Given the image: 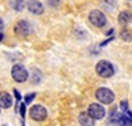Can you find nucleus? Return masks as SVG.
<instances>
[{"label": "nucleus", "instance_id": "obj_16", "mask_svg": "<svg viewBox=\"0 0 132 126\" xmlns=\"http://www.w3.org/2000/svg\"><path fill=\"white\" fill-rule=\"evenodd\" d=\"M32 74H33L32 81H33V83H38V81L41 80V74H40V71H38V70H33Z\"/></svg>", "mask_w": 132, "mask_h": 126}, {"label": "nucleus", "instance_id": "obj_17", "mask_svg": "<svg viewBox=\"0 0 132 126\" xmlns=\"http://www.w3.org/2000/svg\"><path fill=\"white\" fill-rule=\"evenodd\" d=\"M36 97V93H30V94H27V96H25V104H29V102H32L33 101V99H35Z\"/></svg>", "mask_w": 132, "mask_h": 126}, {"label": "nucleus", "instance_id": "obj_23", "mask_svg": "<svg viewBox=\"0 0 132 126\" xmlns=\"http://www.w3.org/2000/svg\"><path fill=\"white\" fill-rule=\"evenodd\" d=\"M3 126H8V125H3Z\"/></svg>", "mask_w": 132, "mask_h": 126}, {"label": "nucleus", "instance_id": "obj_9", "mask_svg": "<svg viewBox=\"0 0 132 126\" xmlns=\"http://www.w3.org/2000/svg\"><path fill=\"white\" fill-rule=\"evenodd\" d=\"M27 5H28L29 12H32L33 15H41V13H44V5H42V3L38 2V0H29Z\"/></svg>", "mask_w": 132, "mask_h": 126}, {"label": "nucleus", "instance_id": "obj_2", "mask_svg": "<svg viewBox=\"0 0 132 126\" xmlns=\"http://www.w3.org/2000/svg\"><path fill=\"white\" fill-rule=\"evenodd\" d=\"M110 122L115 123L118 126H132V118H129L124 113H119V112H112L111 113Z\"/></svg>", "mask_w": 132, "mask_h": 126}, {"label": "nucleus", "instance_id": "obj_15", "mask_svg": "<svg viewBox=\"0 0 132 126\" xmlns=\"http://www.w3.org/2000/svg\"><path fill=\"white\" fill-rule=\"evenodd\" d=\"M120 109H122V112H123L126 116H128L129 118H132V112L129 110V108H128V102H127L126 100H123L122 102H120Z\"/></svg>", "mask_w": 132, "mask_h": 126}, {"label": "nucleus", "instance_id": "obj_14", "mask_svg": "<svg viewBox=\"0 0 132 126\" xmlns=\"http://www.w3.org/2000/svg\"><path fill=\"white\" fill-rule=\"evenodd\" d=\"M120 38H122L123 41H127V42H131L132 41V29H123L122 33H120Z\"/></svg>", "mask_w": 132, "mask_h": 126}, {"label": "nucleus", "instance_id": "obj_5", "mask_svg": "<svg viewBox=\"0 0 132 126\" xmlns=\"http://www.w3.org/2000/svg\"><path fill=\"white\" fill-rule=\"evenodd\" d=\"M95 96H96V99L101 101V102H103V104H111L112 101H114V99H115V94H114V92L110 89V88H99L96 92H95Z\"/></svg>", "mask_w": 132, "mask_h": 126}, {"label": "nucleus", "instance_id": "obj_1", "mask_svg": "<svg viewBox=\"0 0 132 126\" xmlns=\"http://www.w3.org/2000/svg\"><path fill=\"white\" fill-rule=\"evenodd\" d=\"M95 71L99 76H102V78H111L114 75V66L110 63L108 60H101V62H98V65L95 67Z\"/></svg>", "mask_w": 132, "mask_h": 126}, {"label": "nucleus", "instance_id": "obj_13", "mask_svg": "<svg viewBox=\"0 0 132 126\" xmlns=\"http://www.w3.org/2000/svg\"><path fill=\"white\" fill-rule=\"evenodd\" d=\"M9 5L12 9L20 12V10H23L24 7H25V0H9Z\"/></svg>", "mask_w": 132, "mask_h": 126}, {"label": "nucleus", "instance_id": "obj_20", "mask_svg": "<svg viewBox=\"0 0 132 126\" xmlns=\"http://www.w3.org/2000/svg\"><path fill=\"white\" fill-rule=\"evenodd\" d=\"M13 93H15V97H16V100L20 102V100H21V94H20V92H19L17 89H13Z\"/></svg>", "mask_w": 132, "mask_h": 126}, {"label": "nucleus", "instance_id": "obj_8", "mask_svg": "<svg viewBox=\"0 0 132 126\" xmlns=\"http://www.w3.org/2000/svg\"><path fill=\"white\" fill-rule=\"evenodd\" d=\"M15 32H16V34H19V36L27 37L33 32V28H32V25L28 23V21L21 20L15 25Z\"/></svg>", "mask_w": 132, "mask_h": 126}, {"label": "nucleus", "instance_id": "obj_3", "mask_svg": "<svg viewBox=\"0 0 132 126\" xmlns=\"http://www.w3.org/2000/svg\"><path fill=\"white\" fill-rule=\"evenodd\" d=\"M89 20H90V23L96 26V28H103L107 23V20H106V16L103 12H101L99 9H94L90 12L89 15Z\"/></svg>", "mask_w": 132, "mask_h": 126}, {"label": "nucleus", "instance_id": "obj_10", "mask_svg": "<svg viewBox=\"0 0 132 126\" xmlns=\"http://www.w3.org/2000/svg\"><path fill=\"white\" fill-rule=\"evenodd\" d=\"M12 97H11V94L8 92H0V108L3 109H8L12 107Z\"/></svg>", "mask_w": 132, "mask_h": 126}, {"label": "nucleus", "instance_id": "obj_6", "mask_svg": "<svg viewBox=\"0 0 132 126\" xmlns=\"http://www.w3.org/2000/svg\"><path fill=\"white\" fill-rule=\"evenodd\" d=\"M87 113H89L94 120H102L106 116V110L103 108V105L96 104V102L89 105V110H87Z\"/></svg>", "mask_w": 132, "mask_h": 126}, {"label": "nucleus", "instance_id": "obj_7", "mask_svg": "<svg viewBox=\"0 0 132 126\" xmlns=\"http://www.w3.org/2000/svg\"><path fill=\"white\" fill-rule=\"evenodd\" d=\"M29 114L35 121H44L48 116V112L42 105H33L29 110Z\"/></svg>", "mask_w": 132, "mask_h": 126}, {"label": "nucleus", "instance_id": "obj_21", "mask_svg": "<svg viewBox=\"0 0 132 126\" xmlns=\"http://www.w3.org/2000/svg\"><path fill=\"white\" fill-rule=\"evenodd\" d=\"M3 28H4V21H3V18L0 17V32L3 30Z\"/></svg>", "mask_w": 132, "mask_h": 126}, {"label": "nucleus", "instance_id": "obj_18", "mask_svg": "<svg viewBox=\"0 0 132 126\" xmlns=\"http://www.w3.org/2000/svg\"><path fill=\"white\" fill-rule=\"evenodd\" d=\"M46 2H48V4L50 7H58L60 3H61V0H46Z\"/></svg>", "mask_w": 132, "mask_h": 126}, {"label": "nucleus", "instance_id": "obj_12", "mask_svg": "<svg viewBox=\"0 0 132 126\" xmlns=\"http://www.w3.org/2000/svg\"><path fill=\"white\" fill-rule=\"evenodd\" d=\"M118 20L120 24H129L132 23V13L128 12V10H123V12H120L119 16H118Z\"/></svg>", "mask_w": 132, "mask_h": 126}, {"label": "nucleus", "instance_id": "obj_4", "mask_svg": "<svg viewBox=\"0 0 132 126\" xmlns=\"http://www.w3.org/2000/svg\"><path fill=\"white\" fill-rule=\"evenodd\" d=\"M11 74H12V78L17 81V83H24L27 81L28 79V71L27 68L23 66V65H15L12 67V71H11Z\"/></svg>", "mask_w": 132, "mask_h": 126}, {"label": "nucleus", "instance_id": "obj_22", "mask_svg": "<svg viewBox=\"0 0 132 126\" xmlns=\"http://www.w3.org/2000/svg\"><path fill=\"white\" fill-rule=\"evenodd\" d=\"M3 38H4V34H3V33H0V41H3Z\"/></svg>", "mask_w": 132, "mask_h": 126}, {"label": "nucleus", "instance_id": "obj_11", "mask_svg": "<svg viewBox=\"0 0 132 126\" xmlns=\"http://www.w3.org/2000/svg\"><path fill=\"white\" fill-rule=\"evenodd\" d=\"M78 121H79V123H81L82 126H94V125H95V123H94L95 120H94L87 112H82V113L79 114Z\"/></svg>", "mask_w": 132, "mask_h": 126}, {"label": "nucleus", "instance_id": "obj_19", "mask_svg": "<svg viewBox=\"0 0 132 126\" xmlns=\"http://www.w3.org/2000/svg\"><path fill=\"white\" fill-rule=\"evenodd\" d=\"M20 114H21V117H25V102H21L20 104Z\"/></svg>", "mask_w": 132, "mask_h": 126}]
</instances>
